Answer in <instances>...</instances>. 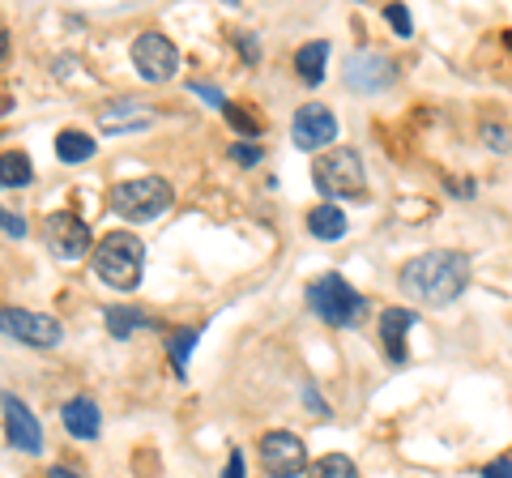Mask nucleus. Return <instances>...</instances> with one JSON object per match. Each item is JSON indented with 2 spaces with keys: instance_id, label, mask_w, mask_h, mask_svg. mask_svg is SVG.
Instances as JSON below:
<instances>
[{
  "instance_id": "obj_2",
  "label": "nucleus",
  "mask_w": 512,
  "mask_h": 478,
  "mask_svg": "<svg viewBox=\"0 0 512 478\" xmlns=\"http://www.w3.org/2000/svg\"><path fill=\"white\" fill-rule=\"evenodd\" d=\"M90 265H94V278L111 286V291H137L141 274H146V244L133 231H111L94 244Z\"/></svg>"
},
{
  "instance_id": "obj_34",
  "label": "nucleus",
  "mask_w": 512,
  "mask_h": 478,
  "mask_svg": "<svg viewBox=\"0 0 512 478\" xmlns=\"http://www.w3.org/2000/svg\"><path fill=\"white\" fill-rule=\"evenodd\" d=\"M5 52H9V39H5V35H0V60H5Z\"/></svg>"
},
{
  "instance_id": "obj_6",
  "label": "nucleus",
  "mask_w": 512,
  "mask_h": 478,
  "mask_svg": "<svg viewBox=\"0 0 512 478\" xmlns=\"http://www.w3.org/2000/svg\"><path fill=\"white\" fill-rule=\"evenodd\" d=\"M0 333L30 350H56L64 342V325L56 316L30 312V308H0Z\"/></svg>"
},
{
  "instance_id": "obj_28",
  "label": "nucleus",
  "mask_w": 512,
  "mask_h": 478,
  "mask_svg": "<svg viewBox=\"0 0 512 478\" xmlns=\"http://www.w3.org/2000/svg\"><path fill=\"white\" fill-rule=\"evenodd\" d=\"M235 47H239V56H244V65H256V60H261V39L248 35V30L235 35Z\"/></svg>"
},
{
  "instance_id": "obj_15",
  "label": "nucleus",
  "mask_w": 512,
  "mask_h": 478,
  "mask_svg": "<svg viewBox=\"0 0 512 478\" xmlns=\"http://www.w3.org/2000/svg\"><path fill=\"white\" fill-rule=\"evenodd\" d=\"M154 124V111L141 107L137 99H124V103H111L99 111V129L103 133H141Z\"/></svg>"
},
{
  "instance_id": "obj_14",
  "label": "nucleus",
  "mask_w": 512,
  "mask_h": 478,
  "mask_svg": "<svg viewBox=\"0 0 512 478\" xmlns=\"http://www.w3.org/2000/svg\"><path fill=\"white\" fill-rule=\"evenodd\" d=\"M60 423H64V432H69L73 440H99V432H103V410H99L94 397L77 393V397H69V402L60 406Z\"/></svg>"
},
{
  "instance_id": "obj_17",
  "label": "nucleus",
  "mask_w": 512,
  "mask_h": 478,
  "mask_svg": "<svg viewBox=\"0 0 512 478\" xmlns=\"http://www.w3.org/2000/svg\"><path fill=\"white\" fill-rule=\"evenodd\" d=\"M325 65H329V39H312L295 52V73L303 86H320L325 82Z\"/></svg>"
},
{
  "instance_id": "obj_23",
  "label": "nucleus",
  "mask_w": 512,
  "mask_h": 478,
  "mask_svg": "<svg viewBox=\"0 0 512 478\" xmlns=\"http://www.w3.org/2000/svg\"><path fill=\"white\" fill-rule=\"evenodd\" d=\"M218 111H222V120H227L244 141H256V137H261V129H265L261 116H256V111H244V103H222Z\"/></svg>"
},
{
  "instance_id": "obj_30",
  "label": "nucleus",
  "mask_w": 512,
  "mask_h": 478,
  "mask_svg": "<svg viewBox=\"0 0 512 478\" xmlns=\"http://www.w3.org/2000/svg\"><path fill=\"white\" fill-rule=\"evenodd\" d=\"M483 478H512V457H495L483 466Z\"/></svg>"
},
{
  "instance_id": "obj_25",
  "label": "nucleus",
  "mask_w": 512,
  "mask_h": 478,
  "mask_svg": "<svg viewBox=\"0 0 512 478\" xmlns=\"http://www.w3.org/2000/svg\"><path fill=\"white\" fill-rule=\"evenodd\" d=\"M483 146L495 150V154H508L512 150V133L504 124H483Z\"/></svg>"
},
{
  "instance_id": "obj_7",
  "label": "nucleus",
  "mask_w": 512,
  "mask_h": 478,
  "mask_svg": "<svg viewBox=\"0 0 512 478\" xmlns=\"http://www.w3.org/2000/svg\"><path fill=\"white\" fill-rule=\"evenodd\" d=\"M256 457H261V470L269 478H299L308 470V444L295 432H282V427H274V432H265L256 440Z\"/></svg>"
},
{
  "instance_id": "obj_10",
  "label": "nucleus",
  "mask_w": 512,
  "mask_h": 478,
  "mask_svg": "<svg viewBox=\"0 0 512 478\" xmlns=\"http://www.w3.org/2000/svg\"><path fill=\"white\" fill-rule=\"evenodd\" d=\"M291 137L299 150H325L329 141H338V116H333V107L325 103H303L291 120Z\"/></svg>"
},
{
  "instance_id": "obj_12",
  "label": "nucleus",
  "mask_w": 512,
  "mask_h": 478,
  "mask_svg": "<svg viewBox=\"0 0 512 478\" xmlns=\"http://www.w3.org/2000/svg\"><path fill=\"white\" fill-rule=\"evenodd\" d=\"M0 410H5V436L13 449H22V453H43V427L39 419L30 414V406L22 402V397H13V393H0Z\"/></svg>"
},
{
  "instance_id": "obj_33",
  "label": "nucleus",
  "mask_w": 512,
  "mask_h": 478,
  "mask_svg": "<svg viewBox=\"0 0 512 478\" xmlns=\"http://www.w3.org/2000/svg\"><path fill=\"white\" fill-rule=\"evenodd\" d=\"M47 478H77L73 470H64V466H52V470H47Z\"/></svg>"
},
{
  "instance_id": "obj_26",
  "label": "nucleus",
  "mask_w": 512,
  "mask_h": 478,
  "mask_svg": "<svg viewBox=\"0 0 512 478\" xmlns=\"http://www.w3.org/2000/svg\"><path fill=\"white\" fill-rule=\"evenodd\" d=\"M261 146H256V141H235V146L227 150V158H231V163H239V167H256V163H261Z\"/></svg>"
},
{
  "instance_id": "obj_19",
  "label": "nucleus",
  "mask_w": 512,
  "mask_h": 478,
  "mask_svg": "<svg viewBox=\"0 0 512 478\" xmlns=\"http://www.w3.org/2000/svg\"><path fill=\"white\" fill-rule=\"evenodd\" d=\"M94 150H99V141L86 137L82 129H64V133H56V158H60V163H69V167L90 163Z\"/></svg>"
},
{
  "instance_id": "obj_22",
  "label": "nucleus",
  "mask_w": 512,
  "mask_h": 478,
  "mask_svg": "<svg viewBox=\"0 0 512 478\" xmlns=\"http://www.w3.org/2000/svg\"><path fill=\"white\" fill-rule=\"evenodd\" d=\"M303 474H308V478H359V466L346 453H325V457L308 461V470H303Z\"/></svg>"
},
{
  "instance_id": "obj_20",
  "label": "nucleus",
  "mask_w": 512,
  "mask_h": 478,
  "mask_svg": "<svg viewBox=\"0 0 512 478\" xmlns=\"http://www.w3.org/2000/svg\"><path fill=\"white\" fill-rule=\"evenodd\" d=\"M35 180V163L22 150H5L0 154V188H26Z\"/></svg>"
},
{
  "instance_id": "obj_8",
  "label": "nucleus",
  "mask_w": 512,
  "mask_h": 478,
  "mask_svg": "<svg viewBox=\"0 0 512 478\" xmlns=\"http://www.w3.org/2000/svg\"><path fill=\"white\" fill-rule=\"evenodd\" d=\"M43 239H47V248H52V257H60V261H82L90 252V244H94V239H90V222L82 214H73V210L47 214Z\"/></svg>"
},
{
  "instance_id": "obj_27",
  "label": "nucleus",
  "mask_w": 512,
  "mask_h": 478,
  "mask_svg": "<svg viewBox=\"0 0 512 478\" xmlns=\"http://www.w3.org/2000/svg\"><path fill=\"white\" fill-rule=\"evenodd\" d=\"M384 22H389L402 39L414 35V18H410V9H406V5H389V9H384Z\"/></svg>"
},
{
  "instance_id": "obj_21",
  "label": "nucleus",
  "mask_w": 512,
  "mask_h": 478,
  "mask_svg": "<svg viewBox=\"0 0 512 478\" xmlns=\"http://www.w3.org/2000/svg\"><path fill=\"white\" fill-rule=\"evenodd\" d=\"M197 338H201V329H171L167 333V355H171V368H175V376H188V359H192V346H197Z\"/></svg>"
},
{
  "instance_id": "obj_16",
  "label": "nucleus",
  "mask_w": 512,
  "mask_h": 478,
  "mask_svg": "<svg viewBox=\"0 0 512 478\" xmlns=\"http://www.w3.org/2000/svg\"><path fill=\"white\" fill-rule=\"evenodd\" d=\"M103 325H107V333L111 338H120V342H128L133 333H141V329H158V316L154 312H146V308H103Z\"/></svg>"
},
{
  "instance_id": "obj_5",
  "label": "nucleus",
  "mask_w": 512,
  "mask_h": 478,
  "mask_svg": "<svg viewBox=\"0 0 512 478\" xmlns=\"http://www.w3.org/2000/svg\"><path fill=\"white\" fill-rule=\"evenodd\" d=\"M171 205H175V188L163 175H137V180H124L111 188V210L124 222H133V227H146V222L163 218Z\"/></svg>"
},
{
  "instance_id": "obj_24",
  "label": "nucleus",
  "mask_w": 512,
  "mask_h": 478,
  "mask_svg": "<svg viewBox=\"0 0 512 478\" xmlns=\"http://www.w3.org/2000/svg\"><path fill=\"white\" fill-rule=\"evenodd\" d=\"M0 231H5L13 244H18V239H26L30 235V222L18 214V210H9V205H0Z\"/></svg>"
},
{
  "instance_id": "obj_18",
  "label": "nucleus",
  "mask_w": 512,
  "mask_h": 478,
  "mask_svg": "<svg viewBox=\"0 0 512 478\" xmlns=\"http://www.w3.org/2000/svg\"><path fill=\"white\" fill-rule=\"evenodd\" d=\"M350 231V222L346 214L338 210V205H316V210H308V235L320 239V244H333V239H342Z\"/></svg>"
},
{
  "instance_id": "obj_3",
  "label": "nucleus",
  "mask_w": 512,
  "mask_h": 478,
  "mask_svg": "<svg viewBox=\"0 0 512 478\" xmlns=\"http://www.w3.org/2000/svg\"><path fill=\"white\" fill-rule=\"evenodd\" d=\"M303 299H308V312L316 316V321H325L329 329H355L363 321V312H367V299L342 274H333V269L312 278Z\"/></svg>"
},
{
  "instance_id": "obj_29",
  "label": "nucleus",
  "mask_w": 512,
  "mask_h": 478,
  "mask_svg": "<svg viewBox=\"0 0 512 478\" xmlns=\"http://www.w3.org/2000/svg\"><path fill=\"white\" fill-rule=\"evenodd\" d=\"M222 478H248V461H244V453H239V449H231V457H227V470H222Z\"/></svg>"
},
{
  "instance_id": "obj_1",
  "label": "nucleus",
  "mask_w": 512,
  "mask_h": 478,
  "mask_svg": "<svg viewBox=\"0 0 512 478\" xmlns=\"http://www.w3.org/2000/svg\"><path fill=\"white\" fill-rule=\"evenodd\" d=\"M397 286H402V295L414 299V304L448 308V304H457L470 286V257L466 252H453V248L419 252V257H410L397 269Z\"/></svg>"
},
{
  "instance_id": "obj_32",
  "label": "nucleus",
  "mask_w": 512,
  "mask_h": 478,
  "mask_svg": "<svg viewBox=\"0 0 512 478\" xmlns=\"http://www.w3.org/2000/svg\"><path fill=\"white\" fill-rule=\"evenodd\" d=\"M303 397H308V406H312L316 414H325V419H329V402H320V397H316V389H312V385L303 389Z\"/></svg>"
},
{
  "instance_id": "obj_11",
  "label": "nucleus",
  "mask_w": 512,
  "mask_h": 478,
  "mask_svg": "<svg viewBox=\"0 0 512 478\" xmlns=\"http://www.w3.org/2000/svg\"><path fill=\"white\" fill-rule=\"evenodd\" d=\"M346 90H359V94H380L393 86V60L380 56V52H350L346 56Z\"/></svg>"
},
{
  "instance_id": "obj_9",
  "label": "nucleus",
  "mask_w": 512,
  "mask_h": 478,
  "mask_svg": "<svg viewBox=\"0 0 512 478\" xmlns=\"http://www.w3.org/2000/svg\"><path fill=\"white\" fill-rule=\"evenodd\" d=\"M133 69L146 77V82L163 86V82H171V77L180 73V52H175V43L167 35L146 30V35L133 39Z\"/></svg>"
},
{
  "instance_id": "obj_31",
  "label": "nucleus",
  "mask_w": 512,
  "mask_h": 478,
  "mask_svg": "<svg viewBox=\"0 0 512 478\" xmlns=\"http://www.w3.org/2000/svg\"><path fill=\"white\" fill-rule=\"evenodd\" d=\"M192 94H201L205 103H214V107H222L227 99H222V90H214V86H205V82H192Z\"/></svg>"
},
{
  "instance_id": "obj_4",
  "label": "nucleus",
  "mask_w": 512,
  "mask_h": 478,
  "mask_svg": "<svg viewBox=\"0 0 512 478\" xmlns=\"http://www.w3.org/2000/svg\"><path fill=\"white\" fill-rule=\"evenodd\" d=\"M312 184H316V193L325 197L329 205L363 197L367 193V167H363L359 150H350V146L325 150L316 158V167H312Z\"/></svg>"
},
{
  "instance_id": "obj_13",
  "label": "nucleus",
  "mask_w": 512,
  "mask_h": 478,
  "mask_svg": "<svg viewBox=\"0 0 512 478\" xmlns=\"http://www.w3.org/2000/svg\"><path fill=\"white\" fill-rule=\"evenodd\" d=\"M419 325V312L414 308H384L380 312V342H384V359L393 368H406L410 363V350H406V333Z\"/></svg>"
},
{
  "instance_id": "obj_35",
  "label": "nucleus",
  "mask_w": 512,
  "mask_h": 478,
  "mask_svg": "<svg viewBox=\"0 0 512 478\" xmlns=\"http://www.w3.org/2000/svg\"><path fill=\"white\" fill-rule=\"evenodd\" d=\"M504 39H508V47H512V35H504Z\"/></svg>"
}]
</instances>
